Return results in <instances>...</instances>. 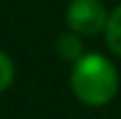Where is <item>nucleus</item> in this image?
Instances as JSON below:
<instances>
[{
	"instance_id": "f257e3e1",
	"label": "nucleus",
	"mask_w": 121,
	"mask_h": 119,
	"mask_svg": "<svg viewBox=\"0 0 121 119\" xmlns=\"http://www.w3.org/2000/svg\"><path fill=\"white\" fill-rule=\"evenodd\" d=\"M69 88L85 106H105L119 90V74L110 58L99 52H87L72 63Z\"/></svg>"
},
{
	"instance_id": "f03ea898",
	"label": "nucleus",
	"mask_w": 121,
	"mask_h": 119,
	"mask_svg": "<svg viewBox=\"0 0 121 119\" xmlns=\"http://www.w3.org/2000/svg\"><path fill=\"white\" fill-rule=\"evenodd\" d=\"M108 16L101 0H72L65 11V22L78 36H96L105 29Z\"/></svg>"
},
{
	"instance_id": "7ed1b4c3",
	"label": "nucleus",
	"mask_w": 121,
	"mask_h": 119,
	"mask_svg": "<svg viewBox=\"0 0 121 119\" xmlns=\"http://www.w3.org/2000/svg\"><path fill=\"white\" fill-rule=\"evenodd\" d=\"M56 52H58L60 58L74 63L76 58H81L85 54V49H83V40L78 38V34H74L69 29V31H65V34H60L56 38Z\"/></svg>"
},
{
	"instance_id": "20e7f679",
	"label": "nucleus",
	"mask_w": 121,
	"mask_h": 119,
	"mask_svg": "<svg viewBox=\"0 0 121 119\" xmlns=\"http://www.w3.org/2000/svg\"><path fill=\"white\" fill-rule=\"evenodd\" d=\"M103 36H105V45L110 47V52L121 58V4L110 11Z\"/></svg>"
},
{
	"instance_id": "39448f33",
	"label": "nucleus",
	"mask_w": 121,
	"mask_h": 119,
	"mask_svg": "<svg viewBox=\"0 0 121 119\" xmlns=\"http://www.w3.org/2000/svg\"><path fill=\"white\" fill-rule=\"evenodd\" d=\"M13 83V63L7 54L0 49V94Z\"/></svg>"
}]
</instances>
